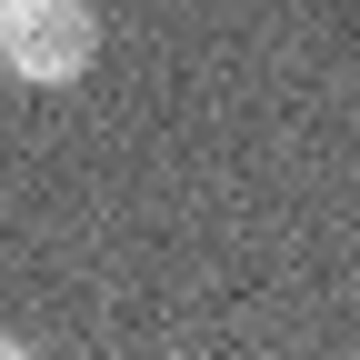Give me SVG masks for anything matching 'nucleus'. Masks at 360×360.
<instances>
[{
	"mask_svg": "<svg viewBox=\"0 0 360 360\" xmlns=\"http://www.w3.org/2000/svg\"><path fill=\"white\" fill-rule=\"evenodd\" d=\"M101 60V11L90 0H0V70L30 90H60Z\"/></svg>",
	"mask_w": 360,
	"mask_h": 360,
	"instance_id": "obj_1",
	"label": "nucleus"
}]
</instances>
